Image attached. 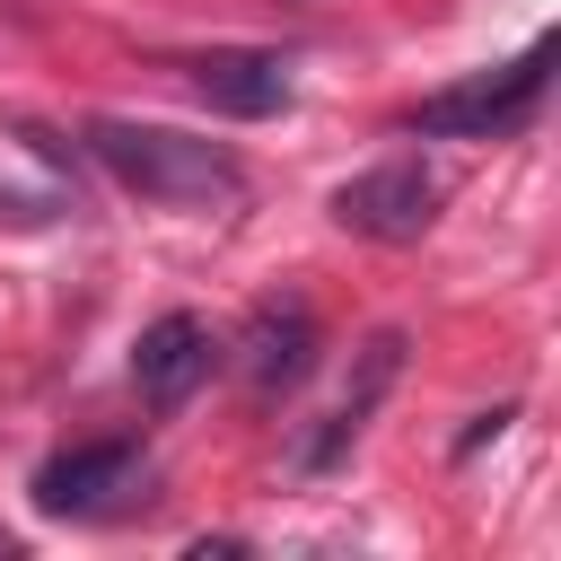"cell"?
<instances>
[{"instance_id":"6da1fadb","label":"cell","mask_w":561,"mask_h":561,"mask_svg":"<svg viewBox=\"0 0 561 561\" xmlns=\"http://www.w3.org/2000/svg\"><path fill=\"white\" fill-rule=\"evenodd\" d=\"M88 158L123 184V193H140V202H167V210H219V202H237L245 193V167H237V149H219V140H193V131H175V123H131V114H96L88 123Z\"/></svg>"},{"instance_id":"7a4b0ae2","label":"cell","mask_w":561,"mask_h":561,"mask_svg":"<svg viewBox=\"0 0 561 561\" xmlns=\"http://www.w3.org/2000/svg\"><path fill=\"white\" fill-rule=\"evenodd\" d=\"M543 79H552V44H526L517 61H491L473 79H456V88H430L403 123L421 140H500L543 105Z\"/></svg>"},{"instance_id":"3957f363","label":"cell","mask_w":561,"mask_h":561,"mask_svg":"<svg viewBox=\"0 0 561 561\" xmlns=\"http://www.w3.org/2000/svg\"><path fill=\"white\" fill-rule=\"evenodd\" d=\"M333 219L351 237H377V245H412L430 219H438V175L421 158H386L351 184H333Z\"/></svg>"},{"instance_id":"277c9868","label":"cell","mask_w":561,"mask_h":561,"mask_svg":"<svg viewBox=\"0 0 561 561\" xmlns=\"http://www.w3.org/2000/svg\"><path fill=\"white\" fill-rule=\"evenodd\" d=\"M140 447L131 438H88V447H61L35 465V508L44 517H105L140 491Z\"/></svg>"},{"instance_id":"5b68a950","label":"cell","mask_w":561,"mask_h":561,"mask_svg":"<svg viewBox=\"0 0 561 561\" xmlns=\"http://www.w3.org/2000/svg\"><path fill=\"white\" fill-rule=\"evenodd\" d=\"M403 377V333L386 324V333H368L359 351H351V377H342V394H333V412H324V430L307 438V473H324V465H342L351 447H359V430L377 421V403H386V386Z\"/></svg>"},{"instance_id":"8992f818","label":"cell","mask_w":561,"mask_h":561,"mask_svg":"<svg viewBox=\"0 0 561 561\" xmlns=\"http://www.w3.org/2000/svg\"><path fill=\"white\" fill-rule=\"evenodd\" d=\"M316 351H324L316 307H307V298H263V307L245 316V351H237V368H245L254 394H289V386L316 368Z\"/></svg>"},{"instance_id":"52a82bcc","label":"cell","mask_w":561,"mask_h":561,"mask_svg":"<svg viewBox=\"0 0 561 561\" xmlns=\"http://www.w3.org/2000/svg\"><path fill=\"white\" fill-rule=\"evenodd\" d=\"M210 351H219L210 324L184 316V307L158 316V324H140V342H131V386H140V403H149V412H175V403L210 377Z\"/></svg>"},{"instance_id":"ba28073f","label":"cell","mask_w":561,"mask_h":561,"mask_svg":"<svg viewBox=\"0 0 561 561\" xmlns=\"http://www.w3.org/2000/svg\"><path fill=\"white\" fill-rule=\"evenodd\" d=\"M193 88H202V105H219L237 123H263V114L289 105V61L254 53V44H210V53H193Z\"/></svg>"},{"instance_id":"9c48e42d","label":"cell","mask_w":561,"mask_h":561,"mask_svg":"<svg viewBox=\"0 0 561 561\" xmlns=\"http://www.w3.org/2000/svg\"><path fill=\"white\" fill-rule=\"evenodd\" d=\"M500 430H508V403H500V412H482V421H473V430H465V438H456V447H465V456H473V447H482V438H500Z\"/></svg>"}]
</instances>
